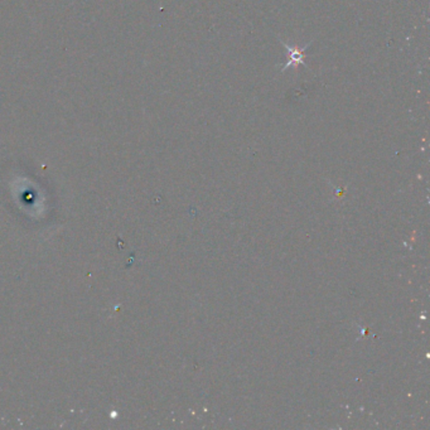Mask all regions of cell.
<instances>
[{
  "instance_id": "cell-1",
  "label": "cell",
  "mask_w": 430,
  "mask_h": 430,
  "mask_svg": "<svg viewBox=\"0 0 430 430\" xmlns=\"http://www.w3.org/2000/svg\"><path fill=\"white\" fill-rule=\"evenodd\" d=\"M282 44L286 49V55H288L286 63H285L284 67L282 69L283 72H284L285 69H289V67H295L297 69L299 64L307 66V63H305V52H307V49H309L312 42H309V44H307L303 49L291 47L289 44H286L285 42H282Z\"/></svg>"
}]
</instances>
